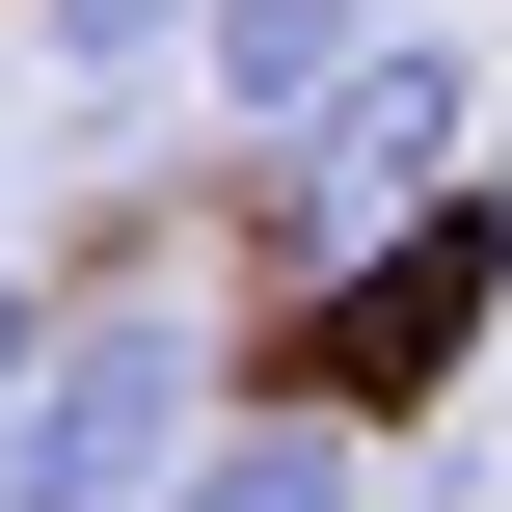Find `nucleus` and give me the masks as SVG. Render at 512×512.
I'll use <instances>...</instances> for the list:
<instances>
[{
    "label": "nucleus",
    "instance_id": "f257e3e1",
    "mask_svg": "<svg viewBox=\"0 0 512 512\" xmlns=\"http://www.w3.org/2000/svg\"><path fill=\"white\" fill-rule=\"evenodd\" d=\"M189 459H216V351H189V297H162V270L54 297V351H27V432H0V512H162Z\"/></svg>",
    "mask_w": 512,
    "mask_h": 512
},
{
    "label": "nucleus",
    "instance_id": "f03ea898",
    "mask_svg": "<svg viewBox=\"0 0 512 512\" xmlns=\"http://www.w3.org/2000/svg\"><path fill=\"white\" fill-rule=\"evenodd\" d=\"M432 162H459V54L405 27V54L270 162V243H297V270H405V243H432Z\"/></svg>",
    "mask_w": 512,
    "mask_h": 512
},
{
    "label": "nucleus",
    "instance_id": "7ed1b4c3",
    "mask_svg": "<svg viewBox=\"0 0 512 512\" xmlns=\"http://www.w3.org/2000/svg\"><path fill=\"white\" fill-rule=\"evenodd\" d=\"M378 54H405L378 0H216V27H189V81H216V135H270V162H297V135H324V108L378 81Z\"/></svg>",
    "mask_w": 512,
    "mask_h": 512
},
{
    "label": "nucleus",
    "instance_id": "20e7f679",
    "mask_svg": "<svg viewBox=\"0 0 512 512\" xmlns=\"http://www.w3.org/2000/svg\"><path fill=\"white\" fill-rule=\"evenodd\" d=\"M162 512H378V432H351V405H243Z\"/></svg>",
    "mask_w": 512,
    "mask_h": 512
},
{
    "label": "nucleus",
    "instance_id": "39448f33",
    "mask_svg": "<svg viewBox=\"0 0 512 512\" xmlns=\"http://www.w3.org/2000/svg\"><path fill=\"white\" fill-rule=\"evenodd\" d=\"M189 27H216V0H27V54H54V81H81V108H108V81H162V54H189Z\"/></svg>",
    "mask_w": 512,
    "mask_h": 512
},
{
    "label": "nucleus",
    "instance_id": "423d86ee",
    "mask_svg": "<svg viewBox=\"0 0 512 512\" xmlns=\"http://www.w3.org/2000/svg\"><path fill=\"white\" fill-rule=\"evenodd\" d=\"M27 351H54V297H27V270H0V432H27Z\"/></svg>",
    "mask_w": 512,
    "mask_h": 512
}]
</instances>
